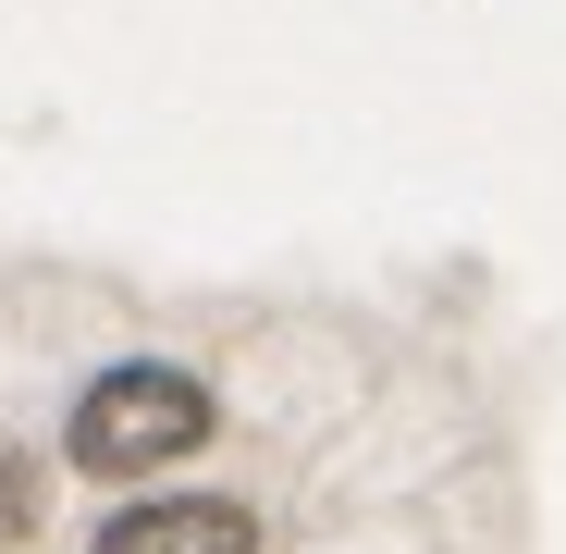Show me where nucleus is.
Masks as SVG:
<instances>
[{
  "label": "nucleus",
  "mask_w": 566,
  "mask_h": 554,
  "mask_svg": "<svg viewBox=\"0 0 566 554\" xmlns=\"http://www.w3.org/2000/svg\"><path fill=\"white\" fill-rule=\"evenodd\" d=\"M99 554H259V518H247L234 493H172V505L112 518Z\"/></svg>",
  "instance_id": "f03ea898"
},
{
  "label": "nucleus",
  "mask_w": 566,
  "mask_h": 554,
  "mask_svg": "<svg viewBox=\"0 0 566 554\" xmlns=\"http://www.w3.org/2000/svg\"><path fill=\"white\" fill-rule=\"evenodd\" d=\"M25 518H38V481H25V456H0V542H13Z\"/></svg>",
  "instance_id": "7ed1b4c3"
},
{
  "label": "nucleus",
  "mask_w": 566,
  "mask_h": 554,
  "mask_svg": "<svg viewBox=\"0 0 566 554\" xmlns=\"http://www.w3.org/2000/svg\"><path fill=\"white\" fill-rule=\"evenodd\" d=\"M198 431H210V395L185 383V369H99V383L74 395V469L136 481V469H172Z\"/></svg>",
  "instance_id": "f257e3e1"
}]
</instances>
